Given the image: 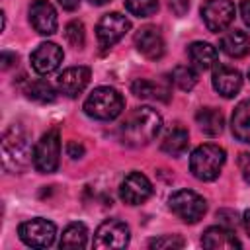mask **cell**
<instances>
[{"instance_id":"8fae6325","label":"cell","mask_w":250,"mask_h":250,"mask_svg":"<svg viewBox=\"0 0 250 250\" xmlns=\"http://www.w3.org/2000/svg\"><path fill=\"white\" fill-rule=\"evenodd\" d=\"M152 195L150 180L141 172H131L119 184V197L127 205H141Z\"/></svg>"},{"instance_id":"5b68a950","label":"cell","mask_w":250,"mask_h":250,"mask_svg":"<svg viewBox=\"0 0 250 250\" xmlns=\"http://www.w3.org/2000/svg\"><path fill=\"white\" fill-rule=\"evenodd\" d=\"M168 207L170 211L182 219L184 223H197L199 219H203L205 211H207V201L203 199V195H199L197 191L191 189H178L170 195L168 199Z\"/></svg>"},{"instance_id":"3957f363","label":"cell","mask_w":250,"mask_h":250,"mask_svg":"<svg viewBox=\"0 0 250 250\" xmlns=\"http://www.w3.org/2000/svg\"><path fill=\"white\" fill-rule=\"evenodd\" d=\"M225 160H227V152L223 146L213 143L199 145L189 156V170L197 180L211 182L221 174Z\"/></svg>"},{"instance_id":"e0dca14e","label":"cell","mask_w":250,"mask_h":250,"mask_svg":"<svg viewBox=\"0 0 250 250\" xmlns=\"http://www.w3.org/2000/svg\"><path fill=\"white\" fill-rule=\"evenodd\" d=\"M201 244L203 248L209 250H232V248H240V240L234 236L232 229L217 225V227H209L203 236H201Z\"/></svg>"},{"instance_id":"8d00e7d4","label":"cell","mask_w":250,"mask_h":250,"mask_svg":"<svg viewBox=\"0 0 250 250\" xmlns=\"http://www.w3.org/2000/svg\"><path fill=\"white\" fill-rule=\"evenodd\" d=\"M242 223H244V229H246V232H248V236H250V209L244 211V215H242Z\"/></svg>"},{"instance_id":"d6a6232c","label":"cell","mask_w":250,"mask_h":250,"mask_svg":"<svg viewBox=\"0 0 250 250\" xmlns=\"http://www.w3.org/2000/svg\"><path fill=\"white\" fill-rule=\"evenodd\" d=\"M66 152H68V156L70 158H82L84 156V146L78 143V141H70L68 145H66Z\"/></svg>"},{"instance_id":"5bb4252c","label":"cell","mask_w":250,"mask_h":250,"mask_svg":"<svg viewBox=\"0 0 250 250\" xmlns=\"http://www.w3.org/2000/svg\"><path fill=\"white\" fill-rule=\"evenodd\" d=\"M90 76H92V72H90L88 66H70V68H66L59 74L57 88H59L61 94H64L68 98H76L88 86Z\"/></svg>"},{"instance_id":"7402d4cb","label":"cell","mask_w":250,"mask_h":250,"mask_svg":"<svg viewBox=\"0 0 250 250\" xmlns=\"http://www.w3.org/2000/svg\"><path fill=\"white\" fill-rule=\"evenodd\" d=\"M188 145H189V135H188V131H186L184 127L176 125V127H172V129L166 131L160 148H162V152H166L168 156H180V154L186 152Z\"/></svg>"},{"instance_id":"4dcf8cb0","label":"cell","mask_w":250,"mask_h":250,"mask_svg":"<svg viewBox=\"0 0 250 250\" xmlns=\"http://www.w3.org/2000/svg\"><path fill=\"white\" fill-rule=\"evenodd\" d=\"M238 168H240L242 180L246 184H250V152H242L238 156Z\"/></svg>"},{"instance_id":"277c9868","label":"cell","mask_w":250,"mask_h":250,"mask_svg":"<svg viewBox=\"0 0 250 250\" xmlns=\"http://www.w3.org/2000/svg\"><path fill=\"white\" fill-rule=\"evenodd\" d=\"M125 107L123 96L109 86L96 88L84 102V113L98 121H111L115 119Z\"/></svg>"},{"instance_id":"83f0119b","label":"cell","mask_w":250,"mask_h":250,"mask_svg":"<svg viewBox=\"0 0 250 250\" xmlns=\"http://www.w3.org/2000/svg\"><path fill=\"white\" fill-rule=\"evenodd\" d=\"M64 37H66V41H68L74 49H82V47H84V41H86L84 23L78 21V20L68 21L66 27H64Z\"/></svg>"},{"instance_id":"1f68e13d","label":"cell","mask_w":250,"mask_h":250,"mask_svg":"<svg viewBox=\"0 0 250 250\" xmlns=\"http://www.w3.org/2000/svg\"><path fill=\"white\" fill-rule=\"evenodd\" d=\"M168 8L172 10V14L182 18L189 8V0H168Z\"/></svg>"},{"instance_id":"836d02e7","label":"cell","mask_w":250,"mask_h":250,"mask_svg":"<svg viewBox=\"0 0 250 250\" xmlns=\"http://www.w3.org/2000/svg\"><path fill=\"white\" fill-rule=\"evenodd\" d=\"M16 61H18V57H16L14 53H8V51H4V53L0 55V62H2L0 66H2L4 70H6V68H10V66H12Z\"/></svg>"},{"instance_id":"7c38bea8","label":"cell","mask_w":250,"mask_h":250,"mask_svg":"<svg viewBox=\"0 0 250 250\" xmlns=\"http://www.w3.org/2000/svg\"><path fill=\"white\" fill-rule=\"evenodd\" d=\"M29 23L39 35H53L57 31V25H59L57 10L47 0H31V4H29Z\"/></svg>"},{"instance_id":"74e56055","label":"cell","mask_w":250,"mask_h":250,"mask_svg":"<svg viewBox=\"0 0 250 250\" xmlns=\"http://www.w3.org/2000/svg\"><path fill=\"white\" fill-rule=\"evenodd\" d=\"M90 2H92L94 6H102V4H107L109 0H90Z\"/></svg>"},{"instance_id":"ba28073f","label":"cell","mask_w":250,"mask_h":250,"mask_svg":"<svg viewBox=\"0 0 250 250\" xmlns=\"http://www.w3.org/2000/svg\"><path fill=\"white\" fill-rule=\"evenodd\" d=\"M234 2L232 0H205L201 6V18L209 31H225L234 20Z\"/></svg>"},{"instance_id":"7a4b0ae2","label":"cell","mask_w":250,"mask_h":250,"mask_svg":"<svg viewBox=\"0 0 250 250\" xmlns=\"http://www.w3.org/2000/svg\"><path fill=\"white\" fill-rule=\"evenodd\" d=\"M33 160V150L29 145V135L21 125H12L2 135V164L6 172H23Z\"/></svg>"},{"instance_id":"4316f807","label":"cell","mask_w":250,"mask_h":250,"mask_svg":"<svg viewBox=\"0 0 250 250\" xmlns=\"http://www.w3.org/2000/svg\"><path fill=\"white\" fill-rule=\"evenodd\" d=\"M123 4L137 18H148L158 10V0H123Z\"/></svg>"},{"instance_id":"ac0fdd59","label":"cell","mask_w":250,"mask_h":250,"mask_svg":"<svg viewBox=\"0 0 250 250\" xmlns=\"http://www.w3.org/2000/svg\"><path fill=\"white\" fill-rule=\"evenodd\" d=\"M219 45H221V51L225 55L232 57V59H242V57H246L250 53V37L240 29L227 31L221 37Z\"/></svg>"},{"instance_id":"4fadbf2b","label":"cell","mask_w":250,"mask_h":250,"mask_svg":"<svg viewBox=\"0 0 250 250\" xmlns=\"http://www.w3.org/2000/svg\"><path fill=\"white\" fill-rule=\"evenodd\" d=\"M62 57H64L62 49L57 43L47 41V43H41L31 53L29 61H31V66H33V70L37 74H49V72L59 68V64L62 62Z\"/></svg>"},{"instance_id":"d4e9b609","label":"cell","mask_w":250,"mask_h":250,"mask_svg":"<svg viewBox=\"0 0 250 250\" xmlns=\"http://www.w3.org/2000/svg\"><path fill=\"white\" fill-rule=\"evenodd\" d=\"M25 94H27L29 100H35V102H39V104H51V102H55V98H57L55 88H53L47 80H43V78L29 82L27 88H25Z\"/></svg>"},{"instance_id":"d6986e66","label":"cell","mask_w":250,"mask_h":250,"mask_svg":"<svg viewBox=\"0 0 250 250\" xmlns=\"http://www.w3.org/2000/svg\"><path fill=\"white\" fill-rule=\"evenodd\" d=\"M188 57L197 70H207L217 64V49L211 43L195 41L188 47Z\"/></svg>"},{"instance_id":"44dd1931","label":"cell","mask_w":250,"mask_h":250,"mask_svg":"<svg viewBox=\"0 0 250 250\" xmlns=\"http://www.w3.org/2000/svg\"><path fill=\"white\" fill-rule=\"evenodd\" d=\"M195 121L199 129L209 137H217L225 129V115L217 107H201L195 113Z\"/></svg>"},{"instance_id":"f546056e","label":"cell","mask_w":250,"mask_h":250,"mask_svg":"<svg viewBox=\"0 0 250 250\" xmlns=\"http://www.w3.org/2000/svg\"><path fill=\"white\" fill-rule=\"evenodd\" d=\"M217 217L221 219V225H223V227H229V229L236 227V223H238V215H236L234 211H229V209L219 211V213H217Z\"/></svg>"},{"instance_id":"2e32d148","label":"cell","mask_w":250,"mask_h":250,"mask_svg":"<svg viewBox=\"0 0 250 250\" xmlns=\"http://www.w3.org/2000/svg\"><path fill=\"white\" fill-rule=\"evenodd\" d=\"M135 47L143 57L158 61L164 55V37L160 29H156L154 25H146L135 35Z\"/></svg>"},{"instance_id":"9c48e42d","label":"cell","mask_w":250,"mask_h":250,"mask_svg":"<svg viewBox=\"0 0 250 250\" xmlns=\"http://www.w3.org/2000/svg\"><path fill=\"white\" fill-rule=\"evenodd\" d=\"M129 29H131V21L123 14L109 12V14L102 16L98 25H96V37H98L100 47L102 49L113 47Z\"/></svg>"},{"instance_id":"ffe728a7","label":"cell","mask_w":250,"mask_h":250,"mask_svg":"<svg viewBox=\"0 0 250 250\" xmlns=\"http://www.w3.org/2000/svg\"><path fill=\"white\" fill-rule=\"evenodd\" d=\"M230 129L238 141L250 145V98L234 107L230 117Z\"/></svg>"},{"instance_id":"d590c367","label":"cell","mask_w":250,"mask_h":250,"mask_svg":"<svg viewBox=\"0 0 250 250\" xmlns=\"http://www.w3.org/2000/svg\"><path fill=\"white\" fill-rule=\"evenodd\" d=\"M57 2H59V6L62 10H68V12H72V10H76L80 6V0H57Z\"/></svg>"},{"instance_id":"30bf717a","label":"cell","mask_w":250,"mask_h":250,"mask_svg":"<svg viewBox=\"0 0 250 250\" xmlns=\"http://www.w3.org/2000/svg\"><path fill=\"white\" fill-rule=\"evenodd\" d=\"M129 244V227L119 219L104 221L94 234V248H125Z\"/></svg>"},{"instance_id":"6da1fadb","label":"cell","mask_w":250,"mask_h":250,"mask_svg":"<svg viewBox=\"0 0 250 250\" xmlns=\"http://www.w3.org/2000/svg\"><path fill=\"white\" fill-rule=\"evenodd\" d=\"M162 127V117L156 109L143 105V107H135L125 121L119 127L121 133V141L129 146H145L148 145L160 131Z\"/></svg>"},{"instance_id":"52a82bcc","label":"cell","mask_w":250,"mask_h":250,"mask_svg":"<svg viewBox=\"0 0 250 250\" xmlns=\"http://www.w3.org/2000/svg\"><path fill=\"white\" fill-rule=\"evenodd\" d=\"M18 234H20L21 242L31 248H47L55 242L57 227H55V223L37 217V219H29V221L21 223L18 229Z\"/></svg>"},{"instance_id":"cb8c5ba5","label":"cell","mask_w":250,"mask_h":250,"mask_svg":"<svg viewBox=\"0 0 250 250\" xmlns=\"http://www.w3.org/2000/svg\"><path fill=\"white\" fill-rule=\"evenodd\" d=\"M88 242V229L84 223H70L61 236V248H84Z\"/></svg>"},{"instance_id":"9a60e30c","label":"cell","mask_w":250,"mask_h":250,"mask_svg":"<svg viewBox=\"0 0 250 250\" xmlns=\"http://www.w3.org/2000/svg\"><path fill=\"white\" fill-rule=\"evenodd\" d=\"M213 88L223 96V98H234L240 88H242V74L227 64H217L211 76Z\"/></svg>"},{"instance_id":"8992f818","label":"cell","mask_w":250,"mask_h":250,"mask_svg":"<svg viewBox=\"0 0 250 250\" xmlns=\"http://www.w3.org/2000/svg\"><path fill=\"white\" fill-rule=\"evenodd\" d=\"M61 162V135L59 129L47 131L33 146V166L41 174H53Z\"/></svg>"},{"instance_id":"f1b7e54d","label":"cell","mask_w":250,"mask_h":250,"mask_svg":"<svg viewBox=\"0 0 250 250\" xmlns=\"http://www.w3.org/2000/svg\"><path fill=\"white\" fill-rule=\"evenodd\" d=\"M186 240L180 234H162L158 238H152L148 242V248H158V250H176V248H184Z\"/></svg>"},{"instance_id":"e575fe53","label":"cell","mask_w":250,"mask_h":250,"mask_svg":"<svg viewBox=\"0 0 250 250\" xmlns=\"http://www.w3.org/2000/svg\"><path fill=\"white\" fill-rule=\"evenodd\" d=\"M240 16H242L244 23L250 27V0H242V4H240Z\"/></svg>"},{"instance_id":"603a6c76","label":"cell","mask_w":250,"mask_h":250,"mask_svg":"<svg viewBox=\"0 0 250 250\" xmlns=\"http://www.w3.org/2000/svg\"><path fill=\"white\" fill-rule=\"evenodd\" d=\"M131 92L137 98H152V100H162V102H166L170 98V90L166 84L146 80V78H137L131 84Z\"/></svg>"},{"instance_id":"484cf974","label":"cell","mask_w":250,"mask_h":250,"mask_svg":"<svg viewBox=\"0 0 250 250\" xmlns=\"http://www.w3.org/2000/svg\"><path fill=\"white\" fill-rule=\"evenodd\" d=\"M172 82L184 90V92H189L195 84H197V72L191 68V66H186V64H180L172 70Z\"/></svg>"}]
</instances>
